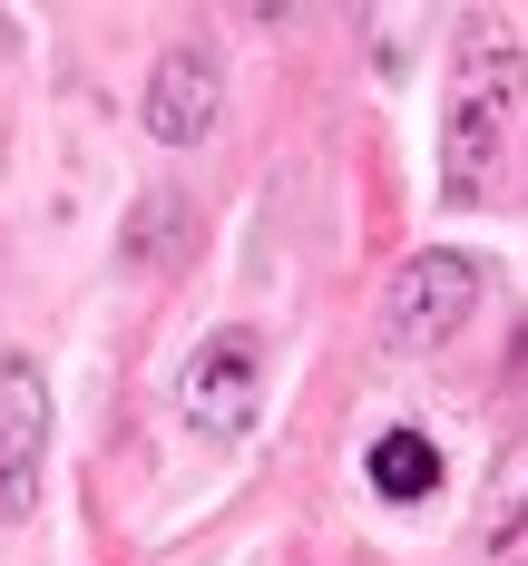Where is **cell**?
Listing matches in <instances>:
<instances>
[{"label": "cell", "instance_id": "6da1fadb", "mask_svg": "<svg viewBox=\"0 0 528 566\" xmlns=\"http://www.w3.org/2000/svg\"><path fill=\"white\" fill-rule=\"evenodd\" d=\"M519 117H528V50L499 20H479L460 40V59H451V108H441V196L451 206H479L499 186V157H509Z\"/></svg>", "mask_w": 528, "mask_h": 566}, {"label": "cell", "instance_id": "7a4b0ae2", "mask_svg": "<svg viewBox=\"0 0 528 566\" xmlns=\"http://www.w3.org/2000/svg\"><path fill=\"white\" fill-rule=\"evenodd\" d=\"M176 410H186L196 440L235 450L255 430V410H265V342L245 333V323H216V333L186 352V371H176Z\"/></svg>", "mask_w": 528, "mask_h": 566}, {"label": "cell", "instance_id": "3957f363", "mask_svg": "<svg viewBox=\"0 0 528 566\" xmlns=\"http://www.w3.org/2000/svg\"><path fill=\"white\" fill-rule=\"evenodd\" d=\"M469 313H479V264L451 254V244H431V254H411L392 293H382V342L392 352H441V342L469 333Z\"/></svg>", "mask_w": 528, "mask_h": 566}, {"label": "cell", "instance_id": "277c9868", "mask_svg": "<svg viewBox=\"0 0 528 566\" xmlns=\"http://www.w3.org/2000/svg\"><path fill=\"white\" fill-rule=\"evenodd\" d=\"M40 469H50V381L30 352H0V527L40 509Z\"/></svg>", "mask_w": 528, "mask_h": 566}, {"label": "cell", "instance_id": "5b68a950", "mask_svg": "<svg viewBox=\"0 0 528 566\" xmlns=\"http://www.w3.org/2000/svg\"><path fill=\"white\" fill-rule=\"evenodd\" d=\"M226 117V78H216V50L176 40L157 69H147V137L157 147H206Z\"/></svg>", "mask_w": 528, "mask_h": 566}, {"label": "cell", "instance_id": "8992f818", "mask_svg": "<svg viewBox=\"0 0 528 566\" xmlns=\"http://www.w3.org/2000/svg\"><path fill=\"white\" fill-rule=\"evenodd\" d=\"M372 489H382V499H431V489H441V450H431L421 430H392V440L372 450Z\"/></svg>", "mask_w": 528, "mask_h": 566}, {"label": "cell", "instance_id": "52a82bcc", "mask_svg": "<svg viewBox=\"0 0 528 566\" xmlns=\"http://www.w3.org/2000/svg\"><path fill=\"white\" fill-rule=\"evenodd\" d=\"M196 244V226H186V196H147L137 216H127V264H176Z\"/></svg>", "mask_w": 528, "mask_h": 566}, {"label": "cell", "instance_id": "ba28073f", "mask_svg": "<svg viewBox=\"0 0 528 566\" xmlns=\"http://www.w3.org/2000/svg\"><path fill=\"white\" fill-rule=\"evenodd\" d=\"M479 537H489V557H519V547H528V450H509L489 509H479Z\"/></svg>", "mask_w": 528, "mask_h": 566}]
</instances>
